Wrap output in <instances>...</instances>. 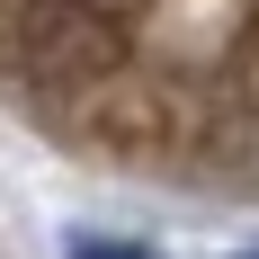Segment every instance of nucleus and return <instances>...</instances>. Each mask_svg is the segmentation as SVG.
<instances>
[{"mask_svg":"<svg viewBox=\"0 0 259 259\" xmlns=\"http://www.w3.org/2000/svg\"><path fill=\"white\" fill-rule=\"evenodd\" d=\"M224 90L241 107V179H259V0L233 18V36H224Z\"/></svg>","mask_w":259,"mask_h":259,"instance_id":"obj_1","label":"nucleus"},{"mask_svg":"<svg viewBox=\"0 0 259 259\" xmlns=\"http://www.w3.org/2000/svg\"><path fill=\"white\" fill-rule=\"evenodd\" d=\"M80 259H143V250H99V241H90V250H80Z\"/></svg>","mask_w":259,"mask_h":259,"instance_id":"obj_2","label":"nucleus"}]
</instances>
